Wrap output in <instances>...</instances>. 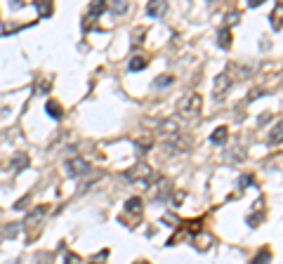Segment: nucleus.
<instances>
[{
  "label": "nucleus",
  "instance_id": "f03ea898",
  "mask_svg": "<svg viewBox=\"0 0 283 264\" xmlns=\"http://www.w3.org/2000/svg\"><path fill=\"white\" fill-rule=\"evenodd\" d=\"M201 109H203V97L201 92H189V95L177 104V113L182 118H196L201 113Z\"/></svg>",
  "mask_w": 283,
  "mask_h": 264
},
{
  "label": "nucleus",
  "instance_id": "4468645a",
  "mask_svg": "<svg viewBox=\"0 0 283 264\" xmlns=\"http://www.w3.org/2000/svg\"><path fill=\"white\" fill-rule=\"evenodd\" d=\"M269 144H272V147L283 144V120H279V123L272 127V132H269Z\"/></svg>",
  "mask_w": 283,
  "mask_h": 264
},
{
  "label": "nucleus",
  "instance_id": "aec40b11",
  "mask_svg": "<svg viewBox=\"0 0 283 264\" xmlns=\"http://www.w3.org/2000/svg\"><path fill=\"white\" fill-rule=\"evenodd\" d=\"M109 10L113 12V14H125V12L130 10V5H128V2H118V0H116V2H111V5H109Z\"/></svg>",
  "mask_w": 283,
  "mask_h": 264
},
{
  "label": "nucleus",
  "instance_id": "a211bd4d",
  "mask_svg": "<svg viewBox=\"0 0 283 264\" xmlns=\"http://www.w3.org/2000/svg\"><path fill=\"white\" fill-rule=\"evenodd\" d=\"M269 260H272V250H269V248L264 245L260 253L252 257V264H269Z\"/></svg>",
  "mask_w": 283,
  "mask_h": 264
},
{
  "label": "nucleus",
  "instance_id": "7ed1b4c3",
  "mask_svg": "<svg viewBox=\"0 0 283 264\" xmlns=\"http://www.w3.org/2000/svg\"><path fill=\"white\" fill-rule=\"evenodd\" d=\"M151 175H153L151 165H146V163H137V165H132V168L125 172V180L135 182V184H146V182L151 180Z\"/></svg>",
  "mask_w": 283,
  "mask_h": 264
},
{
  "label": "nucleus",
  "instance_id": "c756f323",
  "mask_svg": "<svg viewBox=\"0 0 283 264\" xmlns=\"http://www.w3.org/2000/svg\"><path fill=\"white\" fill-rule=\"evenodd\" d=\"M262 2H264V0H250V7H260Z\"/></svg>",
  "mask_w": 283,
  "mask_h": 264
},
{
  "label": "nucleus",
  "instance_id": "a878e982",
  "mask_svg": "<svg viewBox=\"0 0 283 264\" xmlns=\"http://www.w3.org/2000/svg\"><path fill=\"white\" fill-rule=\"evenodd\" d=\"M262 92H264L262 87H255V90H252L250 95H248V99H250V102H252V99H260V95H262Z\"/></svg>",
  "mask_w": 283,
  "mask_h": 264
},
{
  "label": "nucleus",
  "instance_id": "5701e85b",
  "mask_svg": "<svg viewBox=\"0 0 283 264\" xmlns=\"http://www.w3.org/2000/svg\"><path fill=\"white\" fill-rule=\"evenodd\" d=\"M24 165H29V158H26V156H19V158L14 160V170H17V172H19Z\"/></svg>",
  "mask_w": 283,
  "mask_h": 264
},
{
  "label": "nucleus",
  "instance_id": "c85d7f7f",
  "mask_svg": "<svg viewBox=\"0 0 283 264\" xmlns=\"http://www.w3.org/2000/svg\"><path fill=\"white\" fill-rule=\"evenodd\" d=\"M26 203H29V196H24L22 201L17 203V205H14V210H22V208H24V205H26Z\"/></svg>",
  "mask_w": 283,
  "mask_h": 264
},
{
  "label": "nucleus",
  "instance_id": "bb28decb",
  "mask_svg": "<svg viewBox=\"0 0 283 264\" xmlns=\"http://www.w3.org/2000/svg\"><path fill=\"white\" fill-rule=\"evenodd\" d=\"M246 184H255V180H252L250 175H243V177H241V187H246Z\"/></svg>",
  "mask_w": 283,
  "mask_h": 264
},
{
  "label": "nucleus",
  "instance_id": "ddd939ff",
  "mask_svg": "<svg viewBox=\"0 0 283 264\" xmlns=\"http://www.w3.org/2000/svg\"><path fill=\"white\" fill-rule=\"evenodd\" d=\"M45 111H47V116L59 120V118L64 116V111H62V104L57 102V99H47V104H45Z\"/></svg>",
  "mask_w": 283,
  "mask_h": 264
},
{
  "label": "nucleus",
  "instance_id": "9d476101",
  "mask_svg": "<svg viewBox=\"0 0 283 264\" xmlns=\"http://www.w3.org/2000/svg\"><path fill=\"white\" fill-rule=\"evenodd\" d=\"M57 260H59V264H80V255H76L73 250L62 248V250L57 253Z\"/></svg>",
  "mask_w": 283,
  "mask_h": 264
},
{
  "label": "nucleus",
  "instance_id": "412c9836",
  "mask_svg": "<svg viewBox=\"0 0 283 264\" xmlns=\"http://www.w3.org/2000/svg\"><path fill=\"white\" fill-rule=\"evenodd\" d=\"M173 80H175V78L170 74H168V75H158V78L153 80V87H165V85H170Z\"/></svg>",
  "mask_w": 283,
  "mask_h": 264
},
{
  "label": "nucleus",
  "instance_id": "6ab92c4d",
  "mask_svg": "<svg viewBox=\"0 0 283 264\" xmlns=\"http://www.w3.org/2000/svg\"><path fill=\"white\" fill-rule=\"evenodd\" d=\"M33 5H35V10H38L40 17H52V12H55L52 2H33Z\"/></svg>",
  "mask_w": 283,
  "mask_h": 264
},
{
  "label": "nucleus",
  "instance_id": "7c9ffc66",
  "mask_svg": "<svg viewBox=\"0 0 283 264\" xmlns=\"http://www.w3.org/2000/svg\"><path fill=\"white\" fill-rule=\"evenodd\" d=\"M135 264H151V262H146V260H140V262H135Z\"/></svg>",
  "mask_w": 283,
  "mask_h": 264
},
{
  "label": "nucleus",
  "instance_id": "f8f14e48",
  "mask_svg": "<svg viewBox=\"0 0 283 264\" xmlns=\"http://www.w3.org/2000/svg\"><path fill=\"white\" fill-rule=\"evenodd\" d=\"M165 12H168V2H161V0H153L146 5V14L149 17H163Z\"/></svg>",
  "mask_w": 283,
  "mask_h": 264
},
{
  "label": "nucleus",
  "instance_id": "1a4fd4ad",
  "mask_svg": "<svg viewBox=\"0 0 283 264\" xmlns=\"http://www.w3.org/2000/svg\"><path fill=\"white\" fill-rule=\"evenodd\" d=\"M272 26H274V31H281L283 29V2H276L274 5V10H272Z\"/></svg>",
  "mask_w": 283,
  "mask_h": 264
},
{
  "label": "nucleus",
  "instance_id": "6e6552de",
  "mask_svg": "<svg viewBox=\"0 0 283 264\" xmlns=\"http://www.w3.org/2000/svg\"><path fill=\"white\" fill-rule=\"evenodd\" d=\"M146 66H149V57L146 54H135V57H130V62H128L130 71H144Z\"/></svg>",
  "mask_w": 283,
  "mask_h": 264
},
{
  "label": "nucleus",
  "instance_id": "f3484780",
  "mask_svg": "<svg viewBox=\"0 0 283 264\" xmlns=\"http://www.w3.org/2000/svg\"><path fill=\"white\" fill-rule=\"evenodd\" d=\"M109 10V5L106 2H92L90 7H87V19H95V17H99V14H104V12Z\"/></svg>",
  "mask_w": 283,
  "mask_h": 264
},
{
  "label": "nucleus",
  "instance_id": "dca6fc26",
  "mask_svg": "<svg viewBox=\"0 0 283 264\" xmlns=\"http://www.w3.org/2000/svg\"><path fill=\"white\" fill-rule=\"evenodd\" d=\"M217 42H219V47H222V50H229V47H231V29H229V26L219 29Z\"/></svg>",
  "mask_w": 283,
  "mask_h": 264
},
{
  "label": "nucleus",
  "instance_id": "0eeeda50",
  "mask_svg": "<svg viewBox=\"0 0 283 264\" xmlns=\"http://www.w3.org/2000/svg\"><path fill=\"white\" fill-rule=\"evenodd\" d=\"M125 215H135V217H142V198L140 196H132L125 201Z\"/></svg>",
  "mask_w": 283,
  "mask_h": 264
},
{
  "label": "nucleus",
  "instance_id": "393cba45",
  "mask_svg": "<svg viewBox=\"0 0 283 264\" xmlns=\"http://www.w3.org/2000/svg\"><path fill=\"white\" fill-rule=\"evenodd\" d=\"M239 17H241L239 12H229V14H227V24H236V21H239Z\"/></svg>",
  "mask_w": 283,
  "mask_h": 264
},
{
  "label": "nucleus",
  "instance_id": "b1692460",
  "mask_svg": "<svg viewBox=\"0 0 283 264\" xmlns=\"http://www.w3.org/2000/svg\"><path fill=\"white\" fill-rule=\"evenodd\" d=\"M144 36H146V31H144V29H137V31H135V40H132V42H135V45H140Z\"/></svg>",
  "mask_w": 283,
  "mask_h": 264
},
{
  "label": "nucleus",
  "instance_id": "2eb2a0df",
  "mask_svg": "<svg viewBox=\"0 0 283 264\" xmlns=\"http://www.w3.org/2000/svg\"><path fill=\"white\" fill-rule=\"evenodd\" d=\"M212 243H215V236H212V233L198 231V236H196V248L198 250H208Z\"/></svg>",
  "mask_w": 283,
  "mask_h": 264
},
{
  "label": "nucleus",
  "instance_id": "cd10ccee",
  "mask_svg": "<svg viewBox=\"0 0 283 264\" xmlns=\"http://www.w3.org/2000/svg\"><path fill=\"white\" fill-rule=\"evenodd\" d=\"M47 90H50V80H47V83H40V87H38V92H35V95H40V92H47Z\"/></svg>",
  "mask_w": 283,
  "mask_h": 264
},
{
  "label": "nucleus",
  "instance_id": "4be33fe9",
  "mask_svg": "<svg viewBox=\"0 0 283 264\" xmlns=\"http://www.w3.org/2000/svg\"><path fill=\"white\" fill-rule=\"evenodd\" d=\"M151 137H146V139H137V147L142 149V151H146V149H151Z\"/></svg>",
  "mask_w": 283,
  "mask_h": 264
},
{
  "label": "nucleus",
  "instance_id": "39448f33",
  "mask_svg": "<svg viewBox=\"0 0 283 264\" xmlns=\"http://www.w3.org/2000/svg\"><path fill=\"white\" fill-rule=\"evenodd\" d=\"M45 215H47V205H38V208H33V210L26 215L24 226H26V229H38V226L43 224Z\"/></svg>",
  "mask_w": 283,
  "mask_h": 264
},
{
  "label": "nucleus",
  "instance_id": "423d86ee",
  "mask_svg": "<svg viewBox=\"0 0 283 264\" xmlns=\"http://www.w3.org/2000/svg\"><path fill=\"white\" fill-rule=\"evenodd\" d=\"M87 170H90V163H87L85 158L73 156V158L66 160V172H69L71 177H78V175H83V172H87Z\"/></svg>",
  "mask_w": 283,
  "mask_h": 264
},
{
  "label": "nucleus",
  "instance_id": "f257e3e1",
  "mask_svg": "<svg viewBox=\"0 0 283 264\" xmlns=\"http://www.w3.org/2000/svg\"><path fill=\"white\" fill-rule=\"evenodd\" d=\"M158 132H161V139L168 142L173 149H179V151H186V149H189V137L177 127L175 120H163L161 127H158Z\"/></svg>",
  "mask_w": 283,
  "mask_h": 264
},
{
  "label": "nucleus",
  "instance_id": "9b49d317",
  "mask_svg": "<svg viewBox=\"0 0 283 264\" xmlns=\"http://www.w3.org/2000/svg\"><path fill=\"white\" fill-rule=\"evenodd\" d=\"M227 139H229V127L227 125L215 127V130H212V135H210V142H212V144H217V147H222Z\"/></svg>",
  "mask_w": 283,
  "mask_h": 264
},
{
  "label": "nucleus",
  "instance_id": "20e7f679",
  "mask_svg": "<svg viewBox=\"0 0 283 264\" xmlns=\"http://www.w3.org/2000/svg\"><path fill=\"white\" fill-rule=\"evenodd\" d=\"M231 83H234V78H231V74H229V71L219 74L217 78H215V83H212V99H215V102H222V99H224V95L229 92Z\"/></svg>",
  "mask_w": 283,
  "mask_h": 264
}]
</instances>
